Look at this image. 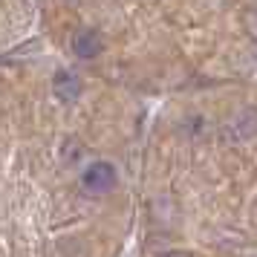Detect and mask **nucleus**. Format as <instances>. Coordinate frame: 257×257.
<instances>
[{
    "label": "nucleus",
    "instance_id": "f03ea898",
    "mask_svg": "<svg viewBox=\"0 0 257 257\" xmlns=\"http://www.w3.org/2000/svg\"><path fill=\"white\" fill-rule=\"evenodd\" d=\"M52 93L58 95L61 101H75L81 95V78L72 70H58L52 78Z\"/></svg>",
    "mask_w": 257,
    "mask_h": 257
},
{
    "label": "nucleus",
    "instance_id": "f257e3e1",
    "mask_svg": "<svg viewBox=\"0 0 257 257\" xmlns=\"http://www.w3.org/2000/svg\"><path fill=\"white\" fill-rule=\"evenodd\" d=\"M116 168L110 162H90L87 168L81 171V188L84 194H93V197H101V194H107V191H113V185H116Z\"/></svg>",
    "mask_w": 257,
    "mask_h": 257
},
{
    "label": "nucleus",
    "instance_id": "7ed1b4c3",
    "mask_svg": "<svg viewBox=\"0 0 257 257\" xmlns=\"http://www.w3.org/2000/svg\"><path fill=\"white\" fill-rule=\"evenodd\" d=\"M101 35L95 32V29H81V32H75V38H72V52L78 55V58L90 61L95 58L98 52H101Z\"/></svg>",
    "mask_w": 257,
    "mask_h": 257
},
{
    "label": "nucleus",
    "instance_id": "20e7f679",
    "mask_svg": "<svg viewBox=\"0 0 257 257\" xmlns=\"http://www.w3.org/2000/svg\"><path fill=\"white\" fill-rule=\"evenodd\" d=\"M165 257H191V254H188V251H168Z\"/></svg>",
    "mask_w": 257,
    "mask_h": 257
}]
</instances>
